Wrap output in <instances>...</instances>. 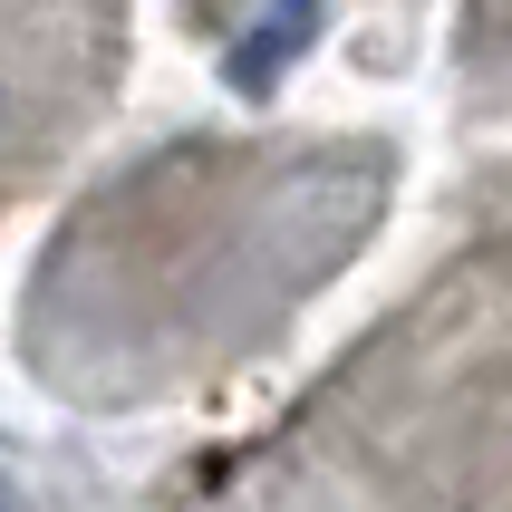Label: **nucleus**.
Here are the masks:
<instances>
[{"label":"nucleus","mask_w":512,"mask_h":512,"mask_svg":"<svg viewBox=\"0 0 512 512\" xmlns=\"http://www.w3.org/2000/svg\"><path fill=\"white\" fill-rule=\"evenodd\" d=\"M319 10H329V0H261V10H252V29H242V39L223 49V78H232V87H271L290 58L310 49Z\"/></svg>","instance_id":"f257e3e1"}]
</instances>
